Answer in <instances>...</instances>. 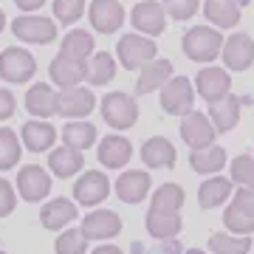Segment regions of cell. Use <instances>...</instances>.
<instances>
[{"instance_id":"obj_1","label":"cell","mask_w":254,"mask_h":254,"mask_svg":"<svg viewBox=\"0 0 254 254\" xmlns=\"http://www.w3.org/2000/svg\"><path fill=\"white\" fill-rule=\"evenodd\" d=\"M181 46H184V54L190 57L192 63H212V60H218L220 48H223V37L212 26H192L184 34Z\"/></svg>"},{"instance_id":"obj_2","label":"cell","mask_w":254,"mask_h":254,"mask_svg":"<svg viewBox=\"0 0 254 254\" xmlns=\"http://www.w3.org/2000/svg\"><path fill=\"white\" fill-rule=\"evenodd\" d=\"M155 54H158L155 43L144 34H125L116 46L119 63H122V68H127V71H141L147 63L155 60Z\"/></svg>"},{"instance_id":"obj_3","label":"cell","mask_w":254,"mask_h":254,"mask_svg":"<svg viewBox=\"0 0 254 254\" xmlns=\"http://www.w3.org/2000/svg\"><path fill=\"white\" fill-rule=\"evenodd\" d=\"M34 73H37V63L26 48H17V46L3 48V54H0V79L3 82L23 85V82H28Z\"/></svg>"},{"instance_id":"obj_4","label":"cell","mask_w":254,"mask_h":254,"mask_svg":"<svg viewBox=\"0 0 254 254\" xmlns=\"http://www.w3.org/2000/svg\"><path fill=\"white\" fill-rule=\"evenodd\" d=\"M192 105H195V85H192V79L173 76L161 88V108L167 116H184V113L195 110Z\"/></svg>"},{"instance_id":"obj_5","label":"cell","mask_w":254,"mask_h":254,"mask_svg":"<svg viewBox=\"0 0 254 254\" xmlns=\"http://www.w3.org/2000/svg\"><path fill=\"white\" fill-rule=\"evenodd\" d=\"M102 119L116 130H127V127L136 125L138 119V105L133 96H127L122 91H113L102 99Z\"/></svg>"},{"instance_id":"obj_6","label":"cell","mask_w":254,"mask_h":254,"mask_svg":"<svg viewBox=\"0 0 254 254\" xmlns=\"http://www.w3.org/2000/svg\"><path fill=\"white\" fill-rule=\"evenodd\" d=\"M11 31L23 43L48 46V43H54V37H57V23L51 17H43V14H23V17H17L11 23Z\"/></svg>"},{"instance_id":"obj_7","label":"cell","mask_w":254,"mask_h":254,"mask_svg":"<svg viewBox=\"0 0 254 254\" xmlns=\"http://www.w3.org/2000/svg\"><path fill=\"white\" fill-rule=\"evenodd\" d=\"M130 23L138 34L144 37H158L167 28V11L158 0H141L130 11Z\"/></svg>"},{"instance_id":"obj_8","label":"cell","mask_w":254,"mask_h":254,"mask_svg":"<svg viewBox=\"0 0 254 254\" xmlns=\"http://www.w3.org/2000/svg\"><path fill=\"white\" fill-rule=\"evenodd\" d=\"M192 85L198 88L200 99H206L209 105L212 102H220L226 93H232V76H229V71L226 68H215V65L200 68L198 76L192 79Z\"/></svg>"},{"instance_id":"obj_9","label":"cell","mask_w":254,"mask_h":254,"mask_svg":"<svg viewBox=\"0 0 254 254\" xmlns=\"http://www.w3.org/2000/svg\"><path fill=\"white\" fill-rule=\"evenodd\" d=\"M48 73H51V82H57L60 91H65V88H76L79 82H85L88 63L60 51V54L51 60V65H48Z\"/></svg>"},{"instance_id":"obj_10","label":"cell","mask_w":254,"mask_h":254,"mask_svg":"<svg viewBox=\"0 0 254 254\" xmlns=\"http://www.w3.org/2000/svg\"><path fill=\"white\" fill-rule=\"evenodd\" d=\"M215 136H218V130L212 127L206 113H198V110H190V113H184L181 119V138L192 150H200V147H209L215 144Z\"/></svg>"},{"instance_id":"obj_11","label":"cell","mask_w":254,"mask_h":254,"mask_svg":"<svg viewBox=\"0 0 254 254\" xmlns=\"http://www.w3.org/2000/svg\"><path fill=\"white\" fill-rule=\"evenodd\" d=\"M88 20L99 34H116L125 23V6L119 0H93L88 6Z\"/></svg>"},{"instance_id":"obj_12","label":"cell","mask_w":254,"mask_h":254,"mask_svg":"<svg viewBox=\"0 0 254 254\" xmlns=\"http://www.w3.org/2000/svg\"><path fill=\"white\" fill-rule=\"evenodd\" d=\"M220 54L226 71H249L254 63V40L249 34H232L229 40H223Z\"/></svg>"},{"instance_id":"obj_13","label":"cell","mask_w":254,"mask_h":254,"mask_svg":"<svg viewBox=\"0 0 254 254\" xmlns=\"http://www.w3.org/2000/svg\"><path fill=\"white\" fill-rule=\"evenodd\" d=\"M110 192V181L105 173H96V170H85L82 178L73 184V198L79 200L82 206H99L102 200L108 198Z\"/></svg>"},{"instance_id":"obj_14","label":"cell","mask_w":254,"mask_h":254,"mask_svg":"<svg viewBox=\"0 0 254 254\" xmlns=\"http://www.w3.org/2000/svg\"><path fill=\"white\" fill-rule=\"evenodd\" d=\"M17 190L23 195V200L37 203V200H43L51 192V175L43 167H37V164H26L17 173Z\"/></svg>"},{"instance_id":"obj_15","label":"cell","mask_w":254,"mask_h":254,"mask_svg":"<svg viewBox=\"0 0 254 254\" xmlns=\"http://www.w3.org/2000/svg\"><path fill=\"white\" fill-rule=\"evenodd\" d=\"M122 232V218L110 209H96L82 218V235L88 240H110Z\"/></svg>"},{"instance_id":"obj_16","label":"cell","mask_w":254,"mask_h":254,"mask_svg":"<svg viewBox=\"0 0 254 254\" xmlns=\"http://www.w3.org/2000/svg\"><path fill=\"white\" fill-rule=\"evenodd\" d=\"M96 108V96L88 88H65L57 93V113H63L68 119H82Z\"/></svg>"},{"instance_id":"obj_17","label":"cell","mask_w":254,"mask_h":254,"mask_svg":"<svg viewBox=\"0 0 254 254\" xmlns=\"http://www.w3.org/2000/svg\"><path fill=\"white\" fill-rule=\"evenodd\" d=\"M150 187H153L150 173H144V170H127V173L119 175L116 195L125 200V203H141V200L150 195Z\"/></svg>"},{"instance_id":"obj_18","label":"cell","mask_w":254,"mask_h":254,"mask_svg":"<svg viewBox=\"0 0 254 254\" xmlns=\"http://www.w3.org/2000/svg\"><path fill=\"white\" fill-rule=\"evenodd\" d=\"M130 155H133V144L125 136H105L99 141V150H96L99 164L108 167V170H122V167H127Z\"/></svg>"},{"instance_id":"obj_19","label":"cell","mask_w":254,"mask_h":254,"mask_svg":"<svg viewBox=\"0 0 254 254\" xmlns=\"http://www.w3.org/2000/svg\"><path fill=\"white\" fill-rule=\"evenodd\" d=\"M240 105H243V99L235 96V93H226L220 102H212V105H209V113H206L209 122H212V127H215L218 133H229L232 127H237Z\"/></svg>"},{"instance_id":"obj_20","label":"cell","mask_w":254,"mask_h":254,"mask_svg":"<svg viewBox=\"0 0 254 254\" xmlns=\"http://www.w3.org/2000/svg\"><path fill=\"white\" fill-rule=\"evenodd\" d=\"M175 158H178V153H175L173 141L164 136H153L141 144V161L150 170H170L175 164Z\"/></svg>"},{"instance_id":"obj_21","label":"cell","mask_w":254,"mask_h":254,"mask_svg":"<svg viewBox=\"0 0 254 254\" xmlns=\"http://www.w3.org/2000/svg\"><path fill=\"white\" fill-rule=\"evenodd\" d=\"M20 136H23L26 150H31V153H43V150H51V147H54L57 127L48 125L46 119H31V122H26V125H23Z\"/></svg>"},{"instance_id":"obj_22","label":"cell","mask_w":254,"mask_h":254,"mask_svg":"<svg viewBox=\"0 0 254 254\" xmlns=\"http://www.w3.org/2000/svg\"><path fill=\"white\" fill-rule=\"evenodd\" d=\"M170 79H173V63L155 57L153 63H147L144 68L138 71L136 93H153V91H158V88H164Z\"/></svg>"},{"instance_id":"obj_23","label":"cell","mask_w":254,"mask_h":254,"mask_svg":"<svg viewBox=\"0 0 254 254\" xmlns=\"http://www.w3.org/2000/svg\"><path fill=\"white\" fill-rule=\"evenodd\" d=\"M71 220H76V203L68 198H54L48 200L43 212H40V223L51 232H60L63 226H68Z\"/></svg>"},{"instance_id":"obj_24","label":"cell","mask_w":254,"mask_h":254,"mask_svg":"<svg viewBox=\"0 0 254 254\" xmlns=\"http://www.w3.org/2000/svg\"><path fill=\"white\" fill-rule=\"evenodd\" d=\"M232 198V178L223 175H209L198 190V206L200 209H218Z\"/></svg>"},{"instance_id":"obj_25","label":"cell","mask_w":254,"mask_h":254,"mask_svg":"<svg viewBox=\"0 0 254 254\" xmlns=\"http://www.w3.org/2000/svg\"><path fill=\"white\" fill-rule=\"evenodd\" d=\"M26 108L31 116L37 119H48L57 113V93L51 85H46V82H37V85H31L26 93Z\"/></svg>"},{"instance_id":"obj_26","label":"cell","mask_w":254,"mask_h":254,"mask_svg":"<svg viewBox=\"0 0 254 254\" xmlns=\"http://www.w3.org/2000/svg\"><path fill=\"white\" fill-rule=\"evenodd\" d=\"M203 14L212 23V28H235L240 23V6L235 0H206L203 3Z\"/></svg>"},{"instance_id":"obj_27","label":"cell","mask_w":254,"mask_h":254,"mask_svg":"<svg viewBox=\"0 0 254 254\" xmlns=\"http://www.w3.org/2000/svg\"><path fill=\"white\" fill-rule=\"evenodd\" d=\"M190 164L192 170L200 175H215L223 170L226 164V150L218 144H209V147H200V150H192L190 153Z\"/></svg>"},{"instance_id":"obj_28","label":"cell","mask_w":254,"mask_h":254,"mask_svg":"<svg viewBox=\"0 0 254 254\" xmlns=\"http://www.w3.org/2000/svg\"><path fill=\"white\" fill-rule=\"evenodd\" d=\"M48 167H51V173L57 178H71L82 170V153L79 150H71L68 144L57 147L48 153Z\"/></svg>"},{"instance_id":"obj_29","label":"cell","mask_w":254,"mask_h":254,"mask_svg":"<svg viewBox=\"0 0 254 254\" xmlns=\"http://www.w3.org/2000/svg\"><path fill=\"white\" fill-rule=\"evenodd\" d=\"M147 232L155 237V240H170L181 232V215L178 212H147V220H144Z\"/></svg>"},{"instance_id":"obj_30","label":"cell","mask_w":254,"mask_h":254,"mask_svg":"<svg viewBox=\"0 0 254 254\" xmlns=\"http://www.w3.org/2000/svg\"><path fill=\"white\" fill-rule=\"evenodd\" d=\"M223 223H226V229L232 232V235H252L254 232V209L246 206V203H240V200H232L226 206V212H223Z\"/></svg>"},{"instance_id":"obj_31","label":"cell","mask_w":254,"mask_h":254,"mask_svg":"<svg viewBox=\"0 0 254 254\" xmlns=\"http://www.w3.org/2000/svg\"><path fill=\"white\" fill-rule=\"evenodd\" d=\"M113 76H116V60H113L108 51H93L91 60H88V73H85V79L91 82V85H108Z\"/></svg>"},{"instance_id":"obj_32","label":"cell","mask_w":254,"mask_h":254,"mask_svg":"<svg viewBox=\"0 0 254 254\" xmlns=\"http://www.w3.org/2000/svg\"><path fill=\"white\" fill-rule=\"evenodd\" d=\"M63 141L71 150H88V147H93V141H96V127L91 125V122H68V125L63 127Z\"/></svg>"},{"instance_id":"obj_33","label":"cell","mask_w":254,"mask_h":254,"mask_svg":"<svg viewBox=\"0 0 254 254\" xmlns=\"http://www.w3.org/2000/svg\"><path fill=\"white\" fill-rule=\"evenodd\" d=\"M93 48H96V43H93L91 31H85V28H73V31H68V34L63 37V48H60V51L76 57V60H91Z\"/></svg>"},{"instance_id":"obj_34","label":"cell","mask_w":254,"mask_h":254,"mask_svg":"<svg viewBox=\"0 0 254 254\" xmlns=\"http://www.w3.org/2000/svg\"><path fill=\"white\" fill-rule=\"evenodd\" d=\"M184 200H187V195H184V190L178 184H161V187L153 192L150 209H153V212H178V209L184 206Z\"/></svg>"},{"instance_id":"obj_35","label":"cell","mask_w":254,"mask_h":254,"mask_svg":"<svg viewBox=\"0 0 254 254\" xmlns=\"http://www.w3.org/2000/svg\"><path fill=\"white\" fill-rule=\"evenodd\" d=\"M209 252L212 254H249L252 240L246 235H212L209 237Z\"/></svg>"},{"instance_id":"obj_36","label":"cell","mask_w":254,"mask_h":254,"mask_svg":"<svg viewBox=\"0 0 254 254\" xmlns=\"http://www.w3.org/2000/svg\"><path fill=\"white\" fill-rule=\"evenodd\" d=\"M20 155V141H17V133L9 130V127H0V170H11V167H17Z\"/></svg>"},{"instance_id":"obj_37","label":"cell","mask_w":254,"mask_h":254,"mask_svg":"<svg viewBox=\"0 0 254 254\" xmlns=\"http://www.w3.org/2000/svg\"><path fill=\"white\" fill-rule=\"evenodd\" d=\"M57 254H85L88 252V237L82 235V229H65L54 243Z\"/></svg>"},{"instance_id":"obj_38","label":"cell","mask_w":254,"mask_h":254,"mask_svg":"<svg viewBox=\"0 0 254 254\" xmlns=\"http://www.w3.org/2000/svg\"><path fill=\"white\" fill-rule=\"evenodd\" d=\"M232 184H240V187H254V155L243 153L232 161Z\"/></svg>"},{"instance_id":"obj_39","label":"cell","mask_w":254,"mask_h":254,"mask_svg":"<svg viewBox=\"0 0 254 254\" xmlns=\"http://www.w3.org/2000/svg\"><path fill=\"white\" fill-rule=\"evenodd\" d=\"M54 14L63 26H71L85 14V0H54Z\"/></svg>"},{"instance_id":"obj_40","label":"cell","mask_w":254,"mask_h":254,"mask_svg":"<svg viewBox=\"0 0 254 254\" xmlns=\"http://www.w3.org/2000/svg\"><path fill=\"white\" fill-rule=\"evenodd\" d=\"M164 11L175 20H190L195 11H198L200 0H161Z\"/></svg>"},{"instance_id":"obj_41","label":"cell","mask_w":254,"mask_h":254,"mask_svg":"<svg viewBox=\"0 0 254 254\" xmlns=\"http://www.w3.org/2000/svg\"><path fill=\"white\" fill-rule=\"evenodd\" d=\"M17 203V195H14V187H11L6 178H0V218L11 215V209Z\"/></svg>"},{"instance_id":"obj_42","label":"cell","mask_w":254,"mask_h":254,"mask_svg":"<svg viewBox=\"0 0 254 254\" xmlns=\"http://www.w3.org/2000/svg\"><path fill=\"white\" fill-rule=\"evenodd\" d=\"M14 108H17V102H14V93L6 91V88H0V122H3V119H11V116H14Z\"/></svg>"},{"instance_id":"obj_43","label":"cell","mask_w":254,"mask_h":254,"mask_svg":"<svg viewBox=\"0 0 254 254\" xmlns=\"http://www.w3.org/2000/svg\"><path fill=\"white\" fill-rule=\"evenodd\" d=\"M235 200H240V203H246V206L254 209V187H240L235 195Z\"/></svg>"},{"instance_id":"obj_44","label":"cell","mask_w":254,"mask_h":254,"mask_svg":"<svg viewBox=\"0 0 254 254\" xmlns=\"http://www.w3.org/2000/svg\"><path fill=\"white\" fill-rule=\"evenodd\" d=\"M43 3L46 0H14V6L20 11H37V9H43Z\"/></svg>"},{"instance_id":"obj_45","label":"cell","mask_w":254,"mask_h":254,"mask_svg":"<svg viewBox=\"0 0 254 254\" xmlns=\"http://www.w3.org/2000/svg\"><path fill=\"white\" fill-rule=\"evenodd\" d=\"M91 254H125L119 246H113V243H105V246H99V249H93Z\"/></svg>"},{"instance_id":"obj_46","label":"cell","mask_w":254,"mask_h":254,"mask_svg":"<svg viewBox=\"0 0 254 254\" xmlns=\"http://www.w3.org/2000/svg\"><path fill=\"white\" fill-rule=\"evenodd\" d=\"M3 28H6V14L0 11V31H3Z\"/></svg>"},{"instance_id":"obj_47","label":"cell","mask_w":254,"mask_h":254,"mask_svg":"<svg viewBox=\"0 0 254 254\" xmlns=\"http://www.w3.org/2000/svg\"><path fill=\"white\" fill-rule=\"evenodd\" d=\"M184 254H206V252H200V249H190V252H184Z\"/></svg>"},{"instance_id":"obj_48","label":"cell","mask_w":254,"mask_h":254,"mask_svg":"<svg viewBox=\"0 0 254 254\" xmlns=\"http://www.w3.org/2000/svg\"><path fill=\"white\" fill-rule=\"evenodd\" d=\"M0 254H6V252H3V249H0Z\"/></svg>"},{"instance_id":"obj_49","label":"cell","mask_w":254,"mask_h":254,"mask_svg":"<svg viewBox=\"0 0 254 254\" xmlns=\"http://www.w3.org/2000/svg\"><path fill=\"white\" fill-rule=\"evenodd\" d=\"M252 155H254V153H252Z\"/></svg>"}]
</instances>
